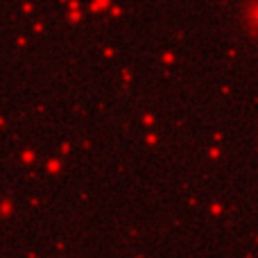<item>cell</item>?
<instances>
[{
    "label": "cell",
    "instance_id": "cell-1",
    "mask_svg": "<svg viewBox=\"0 0 258 258\" xmlns=\"http://www.w3.org/2000/svg\"><path fill=\"white\" fill-rule=\"evenodd\" d=\"M229 27L240 43L258 48V0H231Z\"/></svg>",
    "mask_w": 258,
    "mask_h": 258
}]
</instances>
